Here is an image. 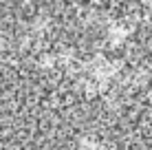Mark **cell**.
Wrapping results in <instances>:
<instances>
[{"instance_id":"6da1fadb","label":"cell","mask_w":152,"mask_h":150,"mask_svg":"<svg viewBox=\"0 0 152 150\" xmlns=\"http://www.w3.org/2000/svg\"><path fill=\"white\" fill-rule=\"evenodd\" d=\"M0 150H152V44L75 0H0Z\"/></svg>"}]
</instances>
